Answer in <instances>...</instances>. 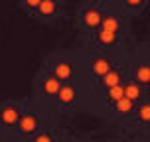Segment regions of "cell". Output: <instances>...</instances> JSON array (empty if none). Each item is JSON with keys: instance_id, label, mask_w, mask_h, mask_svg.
I'll list each match as a JSON object with an SVG mask.
<instances>
[{"instance_id": "7", "label": "cell", "mask_w": 150, "mask_h": 142, "mask_svg": "<svg viewBox=\"0 0 150 142\" xmlns=\"http://www.w3.org/2000/svg\"><path fill=\"white\" fill-rule=\"evenodd\" d=\"M75 101H77V87H75V81H65L59 85V91L55 95V103L61 111H71L75 107Z\"/></svg>"}, {"instance_id": "11", "label": "cell", "mask_w": 150, "mask_h": 142, "mask_svg": "<svg viewBox=\"0 0 150 142\" xmlns=\"http://www.w3.org/2000/svg\"><path fill=\"white\" fill-rule=\"evenodd\" d=\"M101 30L107 32H115V34H120V36H127L128 32V24L120 18L119 14H112V12H107L103 16V22H101Z\"/></svg>"}, {"instance_id": "21", "label": "cell", "mask_w": 150, "mask_h": 142, "mask_svg": "<svg viewBox=\"0 0 150 142\" xmlns=\"http://www.w3.org/2000/svg\"><path fill=\"white\" fill-rule=\"evenodd\" d=\"M6 142H24L20 136H16V138H10V140H6Z\"/></svg>"}, {"instance_id": "5", "label": "cell", "mask_w": 150, "mask_h": 142, "mask_svg": "<svg viewBox=\"0 0 150 142\" xmlns=\"http://www.w3.org/2000/svg\"><path fill=\"white\" fill-rule=\"evenodd\" d=\"M24 109H26V105L20 101H2L0 103V128L2 130H14Z\"/></svg>"}, {"instance_id": "10", "label": "cell", "mask_w": 150, "mask_h": 142, "mask_svg": "<svg viewBox=\"0 0 150 142\" xmlns=\"http://www.w3.org/2000/svg\"><path fill=\"white\" fill-rule=\"evenodd\" d=\"M59 85H61V81L55 77V75L50 73L47 69H44V71L40 73V91H42L44 97L55 99L57 91H59Z\"/></svg>"}, {"instance_id": "13", "label": "cell", "mask_w": 150, "mask_h": 142, "mask_svg": "<svg viewBox=\"0 0 150 142\" xmlns=\"http://www.w3.org/2000/svg\"><path fill=\"white\" fill-rule=\"evenodd\" d=\"M122 89H125V97H127V99L134 101V103L144 101V89H146V87H142L140 83H136L134 79L128 77L127 81L122 83Z\"/></svg>"}, {"instance_id": "3", "label": "cell", "mask_w": 150, "mask_h": 142, "mask_svg": "<svg viewBox=\"0 0 150 142\" xmlns=\"http://www.w3.org/2000/svg\"><path fill=\"white\" fill-rule=\"evenodd\" d=\"M45 69H47L52 75H55L61 83L75 81V77H77V65H75L71 59H67V57H59V55L47 59Z\"/></svg>"}, {"instance_id": "14", "label": "cell", "mask_w": 150, "mask_h": 142, "mask_svg": "<svg viewBox=\"0 0 150 142\" xmlns=\"http://www.w3.org/2000/svg\"><path fill=\"white\" fill-rule=\"evenodd\" d=\"M134 109H136V103L130 101V99H127V97L119 99L115 105L109 107V111L112 114H117V117H132L134 114Z\"/></svg>"}, {"instance_id": "9", "label": "cell", "mask_w": 150, "mask_h": 142, "mask_svg": "<svg viewBox=\"0 0 150 142\" xmlns=\"http://www.w3.org/2000/svg\"><path fill=\"white\" fill-rule=\"evenodd\" d=\"M128 77L134 79L136 83H140L142 87L150 85V61L136 59L130 67H128Z\"/></svg>"}, {"instance_id": "19", "label": "cell", "mask_w": 150, "mask_h": 142, "mask_svg": "<svg viewBox=\"0 0 150 142\" xmlns=\"http://www.w3.org/2000/svg\"><path fill=\"white\" fill-rule=\"evenodd\" d=\"M16 2H18V8L22 10L24 14H28L30 18H34V12L38 10V6H40L42 0H16Z\"/></svg>"}, {"instance_id": "1", "label": "cell", "mask_w": 150, "mask_h": 142, "mask_svg": "<svg viewBox=\"0 0 150 142\" xmlns=\"http://www.w3.org/2000/svg\"><path fill=\"white\" fill-rule=\"evenodd\" d=\"M103 16H105V8L99 2H83L77 10V26L91 36L101 28Z\"/></svg>"}, {"instance_id": "16", "label": "cell", "mask_w": 150, "mask_h": 142, "mask_svg": "<svg viewBox=\"0 0 150 142\" xmlns=\"http://www.w3.org/2000/svg\"><path fill=\"white\" fill-rule=\"evenodd\" d=\"M150 0H125L122 2V10L130 16H140L148 8Z\"/></svg>"}, {"instance_id": "12", "label": "cell", "mask_w": 150, "mask_h": 142, "mask_svg": "<svg viewBox=\"0 0 150 142\" xmlns=\"http://www.w3.org/2000/svg\"><path fill=\"white\" fill-rule=\"evenodd\" d=\"M115 67V61L111 57H107V55H93L91 57V77L93 79H99V77H103L107 71H111Z\"/></svg>"}, {"instance_id": "4", "label": "cell", "mask_w": 150, "mask_h": 142, "mask_svg": "<svg viewBox=\"0 0 150 142\" xmlns=\"http://www.w3.org/2000/svg\"><path fill=\"white\" fill-rule=\"evenodd\" d=\"M128 79V67L122 63H115V67L111 71H107L103 77H99V79H93L95 81V89L99 93H105L109 91L111 87H117V85H122V83Z\"/></svg>"}, {"instance_id": "17", "label": "cell", "mask_w": 150, "mask_h": 142, "mask_svg": "<svg viewBox=\"0 0 150 142\" xmlns=\"http://www.w3.org/2000/svg\"><path fill=\"white\" fill-rule=\"evenodd\" d=\"M26 142H59V138H57V132H55L53 128L42 126L34 136L26 138Z\"/></svg>"}, {"instance_id": "18", "label": "cell", "mask_w": 150, "mask_h": 142, "mask_svg": "<svg viewBox=\"0 0 150 142\" xmlns=\"http://www.w3.org/2000/svg\"><path fill=\"white\" fill-rule=\"evenodd\" d=\"M103 95H105L107 107H111V105H115V103H117L119 99L125 97V89H122V85H117V87H111L109 91H105Z\"/></svg>"}, {"instance_id": "20", "label": "cell", "mask_w": 150, "mask_h": 142, "mask_svg": "<svg viewBox=\"0 0 150 142\" xmlns=\"http://www.w3.org/2000/svg\"><path fill=\"white\" fill-rule=\"evenodd\" d=\"M144 101H148V103H150V85L144 89Z\"/></svg>"}, {"instance_id": "2", "label": "cell", "mask_w": 150, "mask_h": 142, "mask_svg": "<svg viewBox=\"0 0 150 142\" xmlns=\"http://www.w3.org/2000/svg\"><path fill=\"white\" fill-rule=\"evenodd\" d=\"M42 126H44V122H42V114L26 107L24 112L20 114V119H18V124H16L14 132L20 136V138H30V136H34Z\"/></svg>"}, {"instance_id": "15", "label": "cell", "mask_w": 150, "mask_h": 142, "mask_svg": "<svg viewBox=\"0 0 150 142\" xmlns=\"http://www.w3.org/2000/svg\"><path fill=\"white\" fill-rule=\"evenodd\" d=\"M132 119L138 126L142 128H150V103L148 101H140L136 103V109H134V114Z\"/></svg>"}, {"instance_id": "6", "label": "cell", "mask_w": 150, "mask_h": 142, "mask_svg": "<svg viewBox=\"0 0 150 142\" xmlns=\"http://www.w3.org/2000/svg\"><path fill=\"white\" fill-rule=\"evenodd\" d=\"M63 12V0H42L38 10L34 12V18L42 24H52L57 20Z\"/></svg>"}, {"instance_id": "8", "label": "cell", "mask_w": 150, "mask_h": 142, "mask_svg": "<svg viewBox=\"0 0 150 142\" xmlns=\"http://www.w3.org/2000/svg\"><path fill=\"white\" fill-rule=\"evenodd\" d=\"M91 44L97 45V47H103V49H111V47H117V45L125 44V36L115 34V32L101 30V28H99L97 32L91 34Z\"/></svg>"}]
</instances>
